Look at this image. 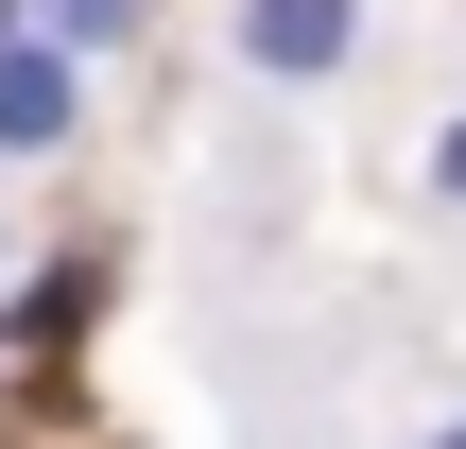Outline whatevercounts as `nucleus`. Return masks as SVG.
<instances>
[{"label": "nucleus", "mask_w": 466, "mask_h": 449, "mask_svg": "<svg viewBox=\"0 0 466 449\" xmlns=\"http://www.w3.org/2000/svg\"><path fill=\"white\" fill-rule=\"evenodd\" d=\"M225 52H242V87H329L363 52V0H225Z\"/></svg>", "instance_id": "obj_1"}, {"label": "nucleus", "mask_w": 466, "mask_h": 449, "mask_svg": "<svg viewBox=\"0 0 466 449\" xmlns=\"http://www.w3.org/2000/svg\"><path fill=\"white\" fill-rule=\"evenodd\" d=\"M86 138V52L69 35H0V156H69Z\"/></svg>", "instance_id": "obj_2"}, {"label": "nucleus", "mask_w": 466, "mask_h": 449, "mask_svg": "<svg viewBox=\"0 0 466 449\" xmlns=\"http://www.w3.org/2000/svg\"><path fill=\"white\" fill-rule=\"evenodd\" d=\"M35 35H69V52H86V69H104V52H121V35H138V0H35Z\"/></svg>", "instance_id": "obj_3"}, {"label": "nucleus", "mask_w": 466, "mask_h": 449, "mask_svg": "<svg viewBox=\"0 0 466 449\" xmlns=\"http://www.w3.org/2000/svg\"><path fill=\"white\" fill-rule=\"evenodd\" d=\"M432 190H450V208H466V121H432Z\"/></svg>", "instance_id": "obj_4"}, {"label": "nucleus", "mask_w": 466, "mask_h": 449, "mask_svg": "<svg viewBox=\"0 0 466 449\" xmlns=\"http://www.w3.org/2000/svg\"><path fill=\"white\" fill-rule=\"evenodd\" d=\"M415 449H466V415H432V433H415Z\"/></svg>", "instance_id": "obj_5"}, {"label": "nucleus", "mask_w": 466, "mask_h": 449, "mask_svg": "<svg viewBox=\"0 0 466 449\" xmlns=\"http://www.w3.org/2000/svg\"><path fill=\"white\" fill-rule=\"evenodd\" d=\"M0 35H35V0H0Z\"/></svg>", "instance_id": "obj_6"}, {"label": "nucleus", "mask_w": 466, "mask_h": 449, "mask_svg": "<svg viewBox=\"0 0 466 449\" xmlns=\"http://www.w3.org/2000/svg\"><path fill=\"white\" fill-rule=\"evenodd\" d=\"M0 242H17V225H0Z\"/></svg>", "instance_id": "obj_7"}]
</instances>
